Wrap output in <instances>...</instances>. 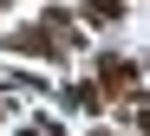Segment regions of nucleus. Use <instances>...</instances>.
<instances>
[{
  "instance_id": "2",
  "label": "nucleus",
  "mask_w": 150,
  "mask_h": 136,
  "mask_svg": "<svg viewBox=\"0 0 150 136\" xmlns=\"http://www.w3.org/2000/svg\"><path fill=\"white\" fill-rule=\"evenodd\" d=\"M91 78H98V91H105L111 104H131V97L150 91V84H144V65H137V59H124V52H98Z\"/></svg>"
},
{
  "instance_id": "1",
  "label": "nucleus",
  "mask_w": 150,
  "mask_h": 136,
  "mask_svg": "<svg viewBox=\"0 0 150 136\" xmlns=\"http://www.w3.org/2000/svg\"><path fill=\"white\" fill-rule=\"evenodd\" d=\"M0 52H7V59H33V65H65V59H72V45H65L46 20L7 26V33H0Z\"/></svg>"
},
{
  "instance_id": "7",
  "label": "nucleus",
  "mask_w": 150,
  "mask_h": 136,
  "mask_svg": "<svg viewBox=\"0 0 150 136\" xmlns=\"http://www.w3.org/2000/svg\"><path fill=\"white\" fill-rule=\"evenodd\" d=\"M117 136H131V130H117Z\"/></svg>"
},
{
  "instance_id": "6",
  "label": "nucleus",
  "mask_w": 150,
  "mask_h": 136,
  "mask_svg": "<svg viewBox=\"0 0 150 136\" xmlns=\"http://www.w3.org/2000/svg\"><path fill=\"white\" fill-rule=\"evenodd\" d=\"M20 136H46V130H39V123H26V130H20Z\"/></svg>"
},
{
  "instance_id": "3",
  "label": "nucleus",
  "mask_w": 150,
  "mask_h": 136,
  "mask_svg": "<svg viewBox=\"0 0 150 136\" xmlns=\"http://www.w3.org/2000/svg\"><path fill=\"white\" fill-rule=\"evenodd\" d=\"M52 97L65 104V110H79V117H105V110H111V97L98 91V78H72V84H59Z\"/></svg>"
},
{
  "instance_id": "5",
  "label": "nucleus",
  "mask_w": 150,
  "mask_h": 136,
  "mask_svg": "<svg viewBox=\"0 0 150 136\" xmlns=\"http://www.w3.org/2000/svg\"><path fill=\"white\" fill-rule=\"evenodd\" d=\"M13 110H20V104H13V91L0 84V117H13Z\"/></svg>"
},
{
  "instance_id": "4",
  "label": "nucleus",
  "mask_w": 150,
  "mask_h": 136,
  "mask_svg": "<svg viewBox=\"0 0 150 136\" xmlns=\"http://www.w3.org/2000/svg\"><path fill=\"white\" fill-rule=\"evenodd\" d=\"M72 13H79V26H85V33H111V26L124 20V0H79Z\"/></svg>"
}]
</instances>
